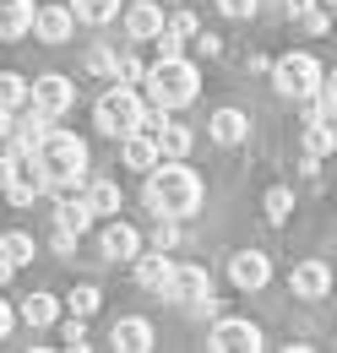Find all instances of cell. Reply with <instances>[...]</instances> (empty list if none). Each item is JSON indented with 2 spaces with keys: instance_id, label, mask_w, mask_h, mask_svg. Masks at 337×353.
<instances>
[{
  "instance_id": "obj_1",
  "label": "cell",
  "mask_w": 337,
  "mask_h": 353,
  "mask_svg": "<svg viewBox=\"0 0 337 353\" xmlns=\"http://www.w3.org/2000/svg\"><path fill=\"white\" fill-rule=\"evenodd\" d=\"M44 163V174H49V190L66 201V196H77L87 179V141L77 131H55L49 125V136L39 141V152H33Z\"/></svg>"
},
{
  "instance_id": "obj_21",
  "label": "cell",
  "mask_w": 337,
  "mask_h": 353,
  "mask_svg": "<svg viewBox=\"0 0 337 353\" xmlns=\"http://www.w3.org/2000/svg\"><path fill=\"white\" fill-rule=\"evenodd\" d=\"M33 33V0H0V39Z\"/></svg>"
},
{
  "instance_id": "obj_7",
  "label": "cell",
  "mask_w": 337,
  "mask_h": 353,
  "mask_svg": "<svg viewBox=\"0 0 337 353\" xmlns=\"http://www.w3.org/2000/svg\"><path fill=\"white\" fill-rule=\"evenodd\" d=\"M212 353H256L261 348V326L256 321H240V315H229V321H218L207 337Z\"/></svg>"
},
{
  "instance_id": "obj_11",
  "label": "cell",
  "mask_w": 337,
  "mask_h": 353,
  "mask_svg": "<svg viewBox=\"0 0 337 353\" xmlns=\"http://www.w3.org/2000/svg\"><path fill=\"white\" fill-rule=\"evenodd\" d=\"M332 266H321V261H299L294 272H289V288H294V299H327L332 294Z\"/></svg>"
},
{
  "instance_id": "obj_25",
  "label": "cell",
  "mask_w": 337,
  "mask_h": 353,
  "mask_svg": "<svg viewBox=\"0 0 337 353\" xmlns=\"http://www.w3.org/2000/svg\"><path fill=\"white\" fill-rule=\"evenodd\" d=\"M82 196H87L93 212H120V185H115V179H93Z\"/></svg>"
},
{
  "instance_id": "obj_15",
  "label": "cell",
  "mask_w": 337,
  "mask_h": 353,
  "mask_svg": "<svg viewBox=\"0 0 337 353\" xmlns=\"http://www.w3.org/2000/svg\"><path fill=\"white\" fill-rule=\"evenodd\" d=\"M109 348H120V353H147V348H153V326H147L142 315L115 321V332H109Z\"/></svg>"
},
{
  "instance_id": "obj_37",
  "label": "cell",
  "mask_w": 337,
  "mask_h": 353,
  "mask_svg": "<svg viewBox=\"0 0 337 353\" xmlns=\"http://www.w3.org/2000/svg\"><path fill=\"white\" fill-rule=\"evenodd\" d=\"M55 250H60V256H71V250H77V234H66V228H55Z\"/></svg>"
},
{
  "instance_id": "obj_22",
  "label": "cell",
  "mask_w": 337,
  "mask_h": 353,
  "mask_svg": "<svg viewBox=\"0 0 337 353\" xmlns=\"http://www.w3.org/2000/svg\"><path fill=\"white\" fill-rule=\"evenodd\" d=\"M55 228H66V234H77V239H82L87 228H93V207H87V196H66V201H60V212H55Z\"/></svg>"
},
{
  "instance_id": "obj_8",
  "label": "cell",
  "mask_w": 337,
  "mask_h": 353,
  "mask_svg": "<svg viewBox=\"0 0 337 353\" xmlns=\"http://www.w3.org/2000/svg\"><path fill=\"white\" fill-rule=\"evenodd\" d=\"M71 103H77V82H71V77H39V82H33V109H39V114L60 120Z\"/></svg>"
},
{
  "instance_id": "obj_2",
  "label": "cell",
  "mask_w": 337,
  "mask_h": 353,
  "mask_svg": "<svg viewBox=\"0 0 337 353\" xmlns=\"http://www.w3.org/2000/svg\"><path fill=\"white\" fill-rule=\"evenodd\" d=\"M202 179L191 174L180 158L164 163V169H147V207L158 212V218H191L196 207H202Z\"/></svg>"
},
{
  "instance_id": "obj_28",
  "label": "cell",
  "mask_w": 337,
  "mask_h": 353,
  "mask_svg": "<svg viewBox=\"0 0 337 353\" xmlns=\"http://www.w3.org/2000/svg\"><path fill=\"white\" fill-rule=\"evenodd\" d=\"M66 305H71V315H93V310L104 305V294H98V288H93V283H82V288H71V294H66Z\"/></svg>"
},
{
  "instance_id": "obj_36",
  "label": "cell",
  "mask_w": 337,
  "mask_h": 353,
  "mask_svg": "<svg viewBox=\"0 0 337 353\" xmlns=\"http://www.w3.org/2000/svg\"><path fill=\"white\" fill-rule=\"evenodd\" d=\"M11 174H17V152H0V190L11 185Z\"/></svg>"
},
{
  "instance_id": "obj_16",
  "label": "cell",
  "mask_w": 337,
  "mask_h": 353,
  "mask_svg": "<svg viewBox=\"0 0 337 353\" xmlns=\"http://www.w3.org/2000/svg\"><path fill=\"white\" fill-rule=\"evenodd\" d=\"M207 136L218 141V147H240V141L251 136V120H245L240 109H218V114L207 120Z\"/></svg>"
},
{
  "instance_id": "obj_42",
  "label": "cell",
  "mask_w": 337,
  "mask_h": 353,
  "mask_svg": "<svg viewBox=\"0 0 337 353\" xmlns=\"http://www.w3.org/2000/svg\"><path fill=\"white\" fill-rule=\"evenodd\" d=\"M327 6H337V0H327Z\"/></svg>"
},
{
  "instance_id": "obj_12",
  "label": "cell",
  "mask_w": 337,
  "mask_h": 353,
  "mask_svg": "<svg viewBox=\"0 0 337 353\" xmlns=\"http://www.w3.org/2000/svg\"><path fill=\"white\" fill-rule=\"evenodd\" d=\"M33 33H39L44 44H66L77 33V11L71 6H39L33 11Z\"/></svg>"
},
{
  "instance_id": "obj_27",
  "label": "cell",
  "mask_w": 337,
  "mask_h": 353,
  "mask_svg": "<svg viewBox=\"0 0 337 353\" xmlns=\"http://www.w3.org/2000/svg\"><path fill=\"white\" fill-rule=\"evenodd\" d=\"M261 207H267V223H289V212H294V190H289V185H272Z\"/></svg>"
},
{
  "instance_id": "obj_41",
  "label": "cell",
  "mask_w": 337,
  "mask_h": 353,
  "mask_svg": "<svg viewBox=\"0 0 337 353\" xmlns=\"http://www.w3.org/2000/svg\"><path fill=\"white\" fill-rule=\"evenodd\" d=\"M0 136H11V114L6 109H0Z\"/></svg>"
},
{
  "instance_id": "obj_29",
  "label": "cell",
  "mask_w": 337,
  "mask_h": 353,
  "mask_svg": "<svg viewBox=\"0 0 337 353\" xmlns=\"http://www.w3.org/2000/svg\"><path fill=\"white\" fill-rule=\"evenodd\" d=\"M60 343H66L71 353H82V348H87V326H82V315H71V321L60 326Z\"/></svg>"
},
{
  "instance_id": "obj_3",
  "label": "cell",
  "mask_w": 337,
  "mask_h": 353,
  "mask_svg": "<svg viewBox=\"0 0 337 353\" xmlns=\"http://www.w3.org/2000/svg\"><path fill=\"white\" fill-rule=\"evenodd\" d=\"M196 65L191 60H180V54H164L153 71H147V98L158 103V109H180V103H191L196 98Z\"/></svg>"
},
{
  "instance_id": "obj_14",
  "label": "cell",
  "mask_w": 337,
  "mask_h": 353,
  "mask_svg": "<svg viewBox=\"0 0 337 353\" xmlns=\"http://www.w3.org/2000/svg\"><path fill=\"white\" fill-rule=\"evenodd\" d=\"M164 33V11L153 6V0H136L126 11V39H136V44H153Z\"/></svg>"
},
{
  "instance_id": "obj_35",
  "label": "cell",
  "mask_w": 337,
  "mask_h": 353,
  "mask_svg": "<svg viewBox=\"0 0 337 353\" xmlns=\"http://www.w3.org/2000/svg\"><path fill=\"white\" fill-rule=\"evenodd\" d=\"M168 28H174V33H180V39H196V33H202V28H196V17H191V11H180V17H174V22H168Z\"/></svg>"
},
{
  "instance_id": "obj_34",
  "label": "cell",
  "mask_w": 337,
  "mask_h": 353,
  "mask_svg": "<svg viewBox=\"0 0 337 353\" xmlns=\"http://www.w3.org/2000/svg\"><path fill=\"white\" fill-rule=\"evenodd\" d=\"M120 77H126V82H147V65H142V60H120ZM120 77H115V82H120Z\"/></svg>"
},
{
  "instance_id": "obj_44",
  "label": "cell",
  "mask_w": 337,
  "mask_h": 353,
  "mask_svg": "<svg viewBox=\"0 0 337 353\" xmlns=\"http://www.w3.org/2000/svg\"><path fill=\"white\" fill-rule=\"evenodd\" d=\"M332 82H337V71H332Z\"/></svg>"
},
{
  "instance_id": "obj_38",
  "label": "cell",
  "mask_w": 337,
  "mask_h": 353,
  "mask_svg": "<svg viewBox=\"0 0 337 353\" xmlns=\"http://www.w3.org/2000/svg\"><path fill=\"white\" fill-rule=\"evenodd\" d=\"M283 11H289V17H305V11H316V0H283Z\"/></svg>"
},
{
  "instance_id": "obj_18",
  "label": "cell",
  "mask_w": 337,
  "mask_h": 353,
  "mask_svg": "<svg viewBox=\"0 0 337 353\" xmlns=\"http://www.w3.org/2000/svg\"><path fill=\"white\" fill-rule=\"evenodd\" d=\"M136 283L147 288V294H168V277H174V261H164V250H153V256H136Z\"/></svg>"
},
{
  "instance_id": "obj_4",
  "label": "cell",
  "mask_w": 337,
  "mask_h": 353,
  "mask_svg": "<svg viewBox=\"0 0 337 353\" xmlns=\"http://www.w3.org/2000/svg\"><path fill=\"white\" fill-rule=\"evenodd\" d=\"M142 114H147V103H142V92L120 82V88H109L98 98V109H93V120H98V131L115 136V141H126L131 131H142Z\"/></svg>"
},
{
  "instance_id": "obj_31",
  "label": "cell",
  "mask_w": 337,
  "mask_h": 353,
  "mask_svg": "<svg viewBox=\"0 0 337 353\" xmlns=\"http://www.w3.org/2000/svg\"><path fill=\"white\" fill-rule=\"evenodd\" d=\"M87 65H93L98 77H120V60H115L109 49H93V54H87Z\"/></svg>"
},
{
  "instance_id": "obj_33",
  "label": "cell",
  "mask_w": 337,
  "mask_h": 353,
  "mask_svg": "<svg viewBox=\"0 0 337 353\" xmlns=\"http://www.w3.org/2000/svg\"><path fill=\"white\" fill-rule=\"evenodd\" d=\"M256 6H261V0H218L223 17H256Z\"/></svg>"
},
{
  "instance_id": "obj_30",
  "label": "cell",
  "mask_w": 337,
  "mask_h": 353,
  "mask_svg": "<svg viewBox=\"0 0 337 353\" xmlns=\"http://www.w3.org/2000/svg\"><path fill=\"white\" fill-rule=\"evenodd\" d=\"M299 28H305V33H310V39H321V33H327V28H332V17H327V11H321V6H316V11H305V17H299Z\"/></svg>"
},
{
  "instance_id": "obj_10",
  "label": "cell",
  "mask_w": 337,
  "mask_h": 353,
  "mask_svg": "<svg viewBox=\"0 0 337 353\" xmlns=\"http://www.w3.org/2000/svg\"><path fill=\"white\" fill-rule=\"evenodd\" d=\"M229 277H234V288L256 294V288H267V277H272V261H267L261 250H234V256H229Z\"/></svg>"
},
{
  "instance_id": "obj_40",
  "label": "cell",
  "mask_w": 337,
  "mask_h": 353,
  "mask_svg": "<svg viewBox=\"0 0 337 353\" xmlns=\"http://www.w3.org/2000/svg\"><path fill=\"white\" fill-rule=\"evenodd\" d=\"M11 272H17V266H11L6 256H0V283H11Z\"/></svg>"
},
{
  "instance_id": "obj_32",
  "label": "cell",
  "mask_w": 337,
  "mask_h": 353,
  "mask_svg": "<svg viewBox=\"0 0 337 353\" xmlns=\"http://www.w3.org/2000/svg\"><path fill=\"white\" fill-rule=\"evenodd\" d=\"M180 239V228H174V218H158V228H153V250H168Z\"/></svg>"
},
{
  "instance_id": "obj_17",
  "label": "cell",
  "mask_w": 337,
  "mask_h": 353,
  "mask_svg": "<svg viewBox=\"0 0 337 353\" xmlns=\"http://www.w3.org/2000/svg\"><path fill=\"white\" fill-rule=\"evenodd\" d=\"M327 152H337V125L332 120H305V169H316Z\"/></svg>"
},
{
  "instance_id": "obj_43",
  "label": "cell",
  "mask_w": 337,
  "mask_h": 353,
  "mask_svg": "<svg viewBox=\"0 0 337 353\" xmlns=\"http://www.w3.org/2000/svg\"><path fill=\"white\" fill-rule=\"evenodd\" d=\"M332 125H337V114H332Z\"/></svg>"
},
{
  "instance_id": "obj_13",
  "label": "cell",
  "mask_w": 337,
  "mask_h": 353,
  "mask_svg": "<svg viewBox=\"0 0 337 353\" xmlns=\"http://www.w3.org/2000/svg\"><path fill=\"white\" fill-rule=\"evenodd\" d=\"M98 250H104V261H136V256H142V234H136L131 223H109V228L98 234Z\"/></svg>"
},
{
  "instance_id": "obj_9",
  "label": "cell",
  "mask_w": 337,
  "mask_h": 353,
  "mask_svg": "<svg viewBox=\"0 0 337 353\" xmlns=\"http://www.w3.org/2000/svg\"><path fill=\"white\" fill-rule=\"evenodd\" d=\"M49 190V174H44L39 158H17V174H11V185H6V201L11 207H28L33 196H44Z\"/></svg>"
},
{
  "instance_id": "obj_23",
  "label": "cell",
  "mask_w": 337,
  "mask_h": 353,
  "mask_svg": "<svg viewBox=\"0 0 337 353\" xmlns=\"http://www.w3.org/2000/svg\"><path fill=\"white\" fill-rule=\"evenodd\" d=\"M28 103H33V82L17 77V71H0V109L17 114V109H28Z\"/></svg>"
},
{
  "instance_id": "obj_6",
  "label": "cell",
  "mask_w": 337,
  "mask_h": 353,
  "mask_svg": "<svg viewBox=\"0 0 337 353\" xmlns=\"http://www.w3.org/2000/svg\"><path fill=\"white\" fill-rule=\"evenodd\" d=\"M164 299H174V305H185V310H212V277L202 266H174Z\"/></svg>"
},
{
  "instance_id": "obj_39",
  "label": "cell",
  "mask_w": 337,
  "mask_h": 353,
  "mask_svg": "<svg viewBox=\"0 0 337 353\" xmlns=\"http://www.w3.org/2000/svg\"><path fill=\"white\" fill-rule=\"evenodd\" d=\"M11 321H17V315H11V305H6V299H0V337H6V332H11Z\"/></svg>"
},
{
  "instance_id": "obj_19",
  "label": "cell",
  "mask_w": 337,
  "mask_h": 353,
  "mask_svg": "<svg viewBox=\"0 0 337 353\" xmlns=\"http://www.w3.org/2000/svg\"><path fill=\"white\" fill-rule=\"evenodd\" d=\"M158 158H164V152H158V136L153 131H131L126 136V169H142V174H147V169H158Z\"/></svg>"
},
{
  "instance_id": "obj_20",
  "label": "cell",
  "mask_w": 337,
  "mask_h": 353,
  "mask_svg": "<svg viewBox=\"0 0 337 353\" xmlns=\"http://www.w3.org/2000/svg\"><path fill=\"white\" fill-rule=\"evenodd\" d=\"M17 315H22V326L44 332V326H55V315H60V299H55V294H28V299L17 305Z\"/></svg>"
},
{
  "instance_id": "obj_5",
  "label": "cell",
  "mask_w": 337,
  "mask_h": 353,
  "mask_svg": "<svg viewBox=\"0 0 337 353\" xmlns=\"http://www.w3.org/2000/svg\"><path fill=\"white\" fill-rule=\"evenodd\" d=\"M321 82H327V71H321L316 54H283V60L272 65V88L283 92V98H310Z\"/></svg>"
},
{
  "instance_id": "obj_24",
  "label": "cell",
  "mask_w": 337,
  "mask_h": 353,
  "mask_svg": "<svg viewBox=\"0 0 337 353\" xmlns=\"http://www.w3.org/2000/svg\"><path fill=\"white\" fill-rule=\"evenodd\" d=\"M71 11H77V22L104 28V22H115V17H120V0H71Z\"/></svg>"
},
{
  "instance_id": "obj_26",
  "label": "cell",
  "mask_w": 337,
  "mask_h": 353,
  "mask_svg": "<svg viewBox=\"0 0 337 353\" xmlns=\"http://www.w3.org/2000/svg\"><path fill=\"white\" fill-rule=\"evenodd\" d=\"M0 256L11 266H28L33 261V234H0Z\"/></svg>"
}]
</instances>
